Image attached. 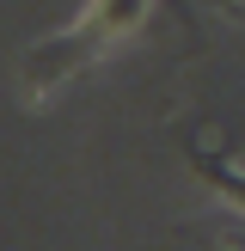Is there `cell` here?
Here are the masks:
<instances>
[{
	"mask_svg": "<svg viewBox=\"0 0 245 251\" xmlns=\"http://www.w3.org/2000/svg\"><path fill=\"white\" fill-rule=\"evenodd\" d=\"M190 166H196V172H202V178H208V184H215V190H227V196H233V202H239V208H245V178H239V172H233V166H227V159H215V153H202V147H190Z\"/></svg>",
	"mask_w": 245,
	"mask_h": 251,
	"instance_id": "6da1fadb",
	"label": "cell"
}]
</instances>
